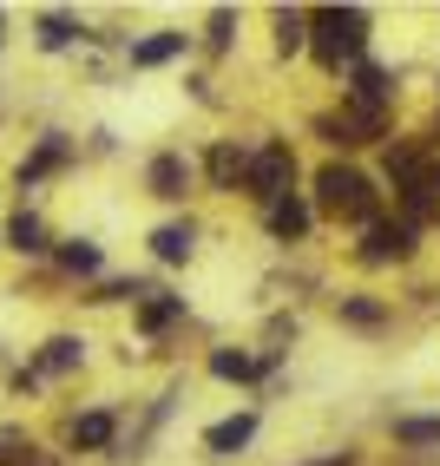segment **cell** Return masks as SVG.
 Here are the masks:
<instances>
[{
    "mask_svg": "<svg viewBox=\"0 0 440 466\" xmlns=\"http://www.w3.org/2000/svg\"><path fill=\"white\" fill-rule=\"evenodd\" d=\"M316 198H322L329 217H349V224H368L374 217V184L355 165H322L316 171Z\"/></svg>",
    "mask_w": 440,
    "mask_h": 466,
    "instance_id": "6da1fadb",
    "label": "cell"
},
{
    "mask_svg": "<svg viewBox=\"0 0 440 466\" xmlns=\"http://www.w3.org/2000/svg\"><path fill=\"white\" fill-rule=\"evenodd\" d=\"M309 26H316V59H322V66L355 59L362 40H368V14H362V7H322Z\"/></svg>",
    "mask_w": 440,
    "mask_h": 466,
    "instance_id": "7a4b0ae2",
    "label": "cell"
},
{
    "mask_svg": "<svg viewBox=\"0 0 440 466\" xmlns=\"http://www.w3.org/2000/svg\"><path fill=\"white\" fill-rule=\"evenodd\" d=\"M290 184H296V158H290V145H263V151H250V165H243V191L257 198V204L290 198Z\"/></svg>",
    "mask_w": 440,
    "mask_h": 466,
    "instance_id": "3957f363",
    "label": "cell"
},
{
    "mask_svg": "<svg viewBox=\"0 0 440 466\" xmlns=\"http://www.w3.org/2000/svg\"><path fill=\"white\" fill-rule=\"evenodd\" d=\"M388 132V112L382 106H342L322 118V138L329 145H368V138H382Z\"/></svg>",
    "mask_w": 440,
    "mask_h": 466,
    "instance_id": "277c9868",
    "label": "cell"
},
{
    "mask_svg": "<svg viewBox=\"0 0 440 466\" xmlns=\"http://www.w3.org/2000/svg\"><path fill=\"white\" fill-rule=\"evenodd\" d=\"M407 250H414V230L407 224H368V243H362L368 263H401Z\"/></svg>",
    "mask_w": 440,
    "mask_h": 466,
    "instance_id": "5b68a950",
    "label": "cell"
},
{
    "mask_svg": "<svg viewBox=\"0 0 440 466\" xmlns=\"http://www.w3.org/2000/svg\"><path fill=\"white\" fill-rule=\"evenodd\" d=\"M145 184H151V198H184V184H191V165H184L178 151H165V158H151Z\"/></svg>",
    "mask_w": 440,
    "mask_h": 466,
    "instance_id": "8992f818",
    "label": "cell"
},
{
    "mask_svg": "<svg viewBox=\"0 0 440 466\" xmlns=\"http://www.w3.org/2000/svg\"><path fill=\"white\" fill-rule=\"evenodd\" d=\"M250 433H257V414H230V420H217L204 433V447L210 453H237V447H250Z\"/></svg>",
    "mask_w": 440,
    "mask_h": 466,
    "instance_id": "52a82bcc",
    "label": "cell"
},
{
    "mask_svg": "<svg viewBox=\"0 0 440 466\" xmlns=\"http://www.w3.org/2000/svg\"><path fill=\"white\" fill-rule=\"evenodd\" d=\"M243 151L237 145H210V184H217V191H237V184H243Z\"/></svg>",
    "mask_w": 440,
    "mask_h": 466,
    "instance_id": "ba28073f",
    "label": "cell"
},
{
    "mask_svg": "<svg viewBox=\"0 0 440 466\" xmlns=\"http://www.w3.org/2000/svg\"><path fill=\"white\" fill-rule=\"evenodd\" d=\"M191 243H198L191 224H165L159 237H151V250H159V263H184V257H191Z\"/></svg>",
    "mask_w": 440,
    "mask_h": 466,
    "instance_id": "9c48e42d",
    "label": "cell"
},
{
    "mask_svg": "<svg viewBox=\"0 0 440 466\" xmlns=\"http://www.w3.org/2000/svg\"><path fill=\"white\" fill-rule=\"evenodd\" d=\"M270 230H276L282 243H296V237L309 230V210H302L296 198H276V204H270Z\"/></svg>",
    "mask_w": 440,
    "mask_h": 466,
    "instance_id": "30bf717a",
    "label": "cell"
},
{
    "mask_svg": "<svg viewBox=\"0 0 440 466\" xmlns=\"http://www.w3.org/2000/svg\"><path fill=\"white\" fill-rule=\"evenodd\" d=\"M178 53H184V34H151V40L132 46V66H165V59H178Z\"/></svg>",
    "mask_w": 440,
    "mask_h": 466,
    "instance_id": "8fae6325",
    "label": "cell"
},
{
    "mask_svg": "<svg viewBox=\"0 0 440 466\" xmlns=\"http://www.w3.org/2000/svg\"><path fill=\"white\" fill-rule=\"evenodd\" d=\"M7 243H14V250H26V257H40L46 250V224H40V217H14V230H7Z\"/></svg>",
    "mask_w": 440,
    "mask_h": 466,
    "instance_id": "7c38bea8",
    "label": "cell"
},
{
    "mask_svg": "<svg viewBox=\"0 0 440 466\" xmlns=\"http://www.w3.org/2000/svg\"><path fill=\"white\" fill-rule=\"evenodd\" d=\"M53 165H67V138H46V145L34 151V158L20 165V184H34V177H46Z\"/></svg>",
    "mask_w": 440,
    "mask_h": 466,
    "instance_id": "4fadbf2b",
    "label": "cell"
},
{
    "mask_svg": "<svg viewBox=\"0 0 440 466\" xmlns=\"http://www.w3.org/2000/svg\"><path fill=\"white\" fill-rule=\"evenodd\" d=\"M178 316H184V296H159V302H145L138 329H145V335H159V329H171Z\"/></svg>",
    "mask_w": 440,
    "mask_h": 466,
    "instance_id": "5bb4252c",
    "label": "cell"
},
{
    "mask_svg": "<svg viewBox=\"0 0 440 466\" xmlns=\"http://www.w3.org/2000/svg\"><path fill=\"white\" fill-rule=\"evenodd\" d=\"M40 368H46V375H67V368H79V341H73V335H59V341H46V355H40Z\"/></svg>",
    "mask_w": 440,
    "mask_h": 466,
    "instance_id": "9a60e30c",
    "label": "cell"
},
{
    "mask_svg": "<svg viewBox=\"0 0 440 466\" xmlns=\"http://www.w3.org/2000/svg\"><path fill=\"white\" fill-rule=\"evenodd\" d=\"M210 375H224V381H257V361H250V355H230V349H217V355H210Z\"/></svg>",
    "mask_w": 440,
    "mask_h": 466,
    "instance_id": "2e32d148",
    "label": "cell"
},
{
    "mask_svg": "<svg viewBox=\"0 0 440 466\" xmlns=\"http://www.w3.org/2000/svg\"><path fill=\"white\" fill-rule=\"evenodd\" d=\"M73 441H79V447H106V441H112V414H79V420H73Z\"/></svg>",
    "mask_w": 440,
    "mask_h": 466,
    "instance_id": "e0dca14e",
    "label": "cell"
},
{
    "mask_svg": "<svg viewBox=\"0 0 440 466\" xmlns=\"http://www.w3.org/2000/svg\"><path fill=\"white\" fill-rule=\"evenodd\" d=\"M73 40H79V20H67V14L40 20V46H73Z\"/></svg>",
    "mask_w": 440,
    "mask_h": 466,
    "instance_id": "ac0fdd59",
    "label": "cell"
},
{
    "mask_svg": "<svg viewBox=\"0 0 440 466\" xmlns=\"http://www.w3.org/2000/svg\"><path fill=\"white\" fill-rule=\"evenodd\" d=\"M394 441H407V447H440V420H394Z\"/></svg>",
    "mask_w": 440,
    "mask_h": 466,
    "instance_id": "d6986e66",
    "label": "cell"
},
{
    "mask_svg": "<svg viewBox=\"0 0 440 466\" xmlns=\"http://www.w3.org/2000/svg\"><path fill=\"white\" fill-rule=\"evenodd\" d=\"M59 263H67L73 276H92V269H99V243H67V250H59Z\"/></svg>",
    "mask_w": 440,
    "mask_h": 466,
    "instance_id": "ffe728a7",
    "label": "cell"
},
{
    "mask_svg": "<svg viewBox=\"0 0 440 466\" xmlns=\"http://www.w3.org/2000/svg\"><path fill=\"white\" fill-rule=\"evenodd\" d=\"M342 316H349L355 329H374V322H382V302H362V296H349V302H342Z\"/></svg>",
    "mask_w": 440,
    "mask_h": 466,
    "instance_id": "44dd1931",
    "label": "cell"
},
{
    "mask_svg": "<svg viewBox=\"0 0 440 466\" xmlns=\"http://www.w3.org/2000/svg\"><path fill=\"white\" fill-rule=\"evenodd\" d=\"M302 26H309V14H276V40H282V53L302 46Z\"/></svg>",
    "mask_w": 440,
    "mask_h": 466,
    "instance_id": "7402d4cb",
    "label": "cell"
},
{
    "mask_svg": "<svg viewBox=\"0 0 440 466\" xmlns=\"http://www.w3.org/2000/svg\"><path fill=\"white\" fill-rule=\"evenodd\" d=\"M316 466H349V453H329V460H316Z\"/></svg>",
    "mask_w": 440,
    "mask_h": 466,
    "instance_id": "603a6c76",
    "label": "cell"
}]
</instances>
